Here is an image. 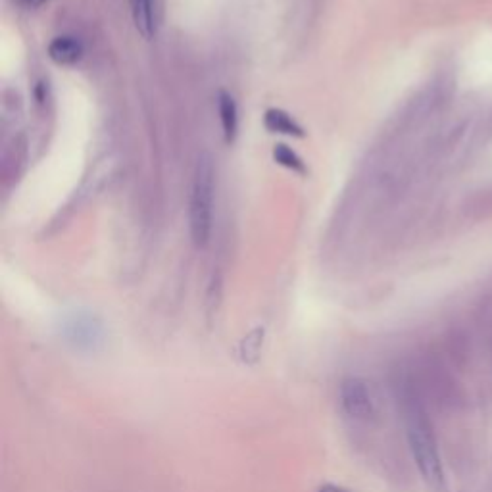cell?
<instances>
[{"label":"cell","mask_w":492,"mask_h":492,"mask_svg":"<svg viewBox=\"0 0 492 492\" xmlns=\"http://www.w3.org/2000/svg\"><path fill=\"white\" fill-rule=\"evenodd\" d=\"M162 0H131V16L141 35L152 41L160 27Z\"/></svg>","instance_id":"obj_4"},{"label":"cell","mask_w":492,"mask_h":492,"mask_svg":"<svg viewBox=\"0 0 492 492\" xmlns=\"http://www.w3.org/2000/svg\"><path fill=\"white\" fill-rule=\"evenodd\" d=\"M273 160L279 164V165H283L287 167V170L290 172H295V173H300V175H306V164L304 160L300 158V156L290 149L287 147V144H275V149H273Z\"/></svg>","instance_id":"obj_8"},{"label":"cell","mask_w":492,"mask_h":492,"mask_svg":"<svg viewBox=\"0 0 492 492\" xmlns=\"http://www.w3.org/2000/svg\"><path fill=\"white\" fill-rule=\"evenodd\" d=\"M216 170L208 154H200L193 173L191 200H188V223L196 246H206L214 226Z\"/></svg>","instance_id":"obj_1"},{"label":"cell","mask_w":492,"mask_h":492,"mask_svg":"<svg viewBox=\"0 0 492 492\" xmlns=\"http://www.w3.org/2000/svg\"><path fill=\"white\" fill-rule=\"evenodd\" d=\"M408 441L421 475L431 485L439 487L442 483V465L437 450V442L431 433L429 423L419 413H411L408 421Z\"/></svg>","instance_id":"obj_2"},{"label":"cell","mask_w":492,"mask_h":492,"mask_svg":"<svg viewBox=\"0 0 492 492\" xmlns=\"http://www.w3.org/2000/svg\"><path fill=\"white\" fill-rule=\"evenodd\" d=\"M49 56L58 65H73L83 58V44L75 37L62 35L49 44Z\"/></svg>","instance_id":"obj_5"},{"label":"cell","mask_w":492,"mask_h":492,"mask_svg":"<svg viewBox=\"0 0 492 492\" xmlns=\"http://www.w3.org/2000/svg\"><path fill=\"white\" fill-rule=\"evenodd\" d=\"M264 126L270 133H279V135L296 137V139H302L306 135L304 127H302L293 116L287 114L285 110H279V108H270L265 111Z\"/></svg>","instance_id":"obj_7"},{"label":"cell","mask_w":492,"mask_h":492,"mask_svg":"<svg viewBox=\"0 0 492 492\" xmlns=\"http://www.w3.org/2000/svg\"><path fill=\"white\" fill-rule=\"evenodd\" d=\"M16 3L19 6H24V8H37V6L47 3V0H16Z\"/></svg>","instance_id":"obj_9"},{"label":"cell","mask_w":492,"mask_h":492,"mask_svg":"<svg viewBox=\"0 0 492 492\" xmlns=\"http://www.w3.org/2000/svg\"><path fill=\"white\" fill-rule=\"evenodd\" d=\"M218 111H219L223 139H226L227 144H231L234 142V139H237V133H239V106L229 93L221 91L218 95Z\"/></svg>","instance_id":"obj_6"},{"label":"cell","mask_w":492,"mask_h":492,"mask_svg":"<svg viewBox=\"0 0 492 492\" xmlns=\"http://www.w3.org/2000/svg\"><path fill=\"white\" fill-rule=\"evenodd\" d=\"M319 492H350V490H346L342 487H337V485H323L319 488Z\"/></svg>","instance_id":"obj_10"},{"label":"cell","mask_w":492,"mask_h":492,"mask_svg":"<svg viewBox=\"0 0 492 492\" xmlns=\"http://www.w3.org/2000/svg\"><path fill=\"white\" fill-rule=\"evenodd\" d=\"M341 404L346 416L352 419H369L375 410L372 390L360 377L344 379L341 385Z\"/></svg>","instance_id":"obj_3"}]
</instances>
